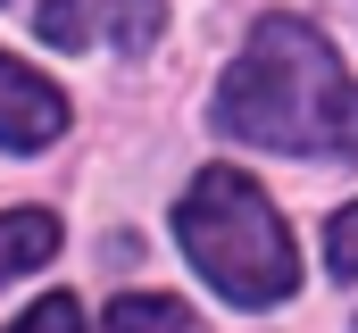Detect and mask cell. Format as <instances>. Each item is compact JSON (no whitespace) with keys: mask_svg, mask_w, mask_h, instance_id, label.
Returning a JSON list of instances; mask_svg holds the SVG:
<instances>
[{"mask_svg":"<svg viewBox=\"0 0 358 333\" xmlns=\"http://www.w3.org/2000/svg\"><path fill=\"white\" fill-rule=\"evenodd\" d=\"M217 125L283 159H358V83L317 25L267 17L217 83Z\"/></svg>","mask_w":358,"mask_h":333,"instance_id":"cell-1","label":"cell"},{"mask_svg":"<svg viewBox=\"0 0 358 333\" xmlns=\"http://www.w3.org/2000/svg\"><path fill=\"white\" fill-rule=\"evenodd\" d=\"M176 234L192 250V267L208 275V292H225L234 309H275L300 283L292 234L275 217V200L242 175V166H200L176 208Z\"/></svg>","mask_w":358,"mask_h":333,"instance_id":"cell-2","label":"cell"},{"mask_svg":"<svg viewBox=\"0 0 358 333\" xmlns=\"http://www.w3.org/2000/svg\"><path fill=\"white\" fill-rule=\"evenodd\" d=\"M92 25H108L117 50H150L167 25V0H42V17H34V34L50 50H84Z\"/></svg>","mask_w":358,"mask_h":333,"instance_id":"cell-3","label":"cell"},{"mask_svg":"<svg viewBox=\"0 0 358 333\" xmlns=\"http://www.w3.org/2000/svg\"><path fill=\"white\" fill-rule=\"evenodd\" d=\"M59 125H67L59 83H42L25 59H8V50H0V150H50V142H59Z\"/></svg>","mask_w":358,"mask_h":333,"instance_id":"cell-4","label":"cell"},{"mask_svg":"<svg viewBox=\"0 0 358 333\" xmlns=\"http://www.w3.org/2000/svg\"><path fill=\"white\" fill-rule=\"evenodd\" d=\"M50 250H59V217H50V208H8V217H0V283L34 275Z\"/></svg>","mask_w":358,"mask_h":333,"instance_id":"cell-5","label":"cell"},{"mask_svg":"<svg viewBox=\"0 0 358 333\" xmlns=\"http://www.w3.org/2000/svg\"><path fill=\"white\" fill-rule=\"evenodd\" d=\"M108 333H200V325H192V309L167 300V292H117Z\"/></svg>","mask_w":358,"mask_h":333,"instance_id":"cell-6","label":"cell"},{"mask_svg":"<svg viewBox=\"0 0 358 333\" xmlns=\"http://www.w3.org/2000/svg\"><path fill=\"white\" fill-rule=\"evenodd\" d=\"M8 333H84V317H76V300H67V292H50V300H34Z\"/></svg>","mask_w":358,"mask_h":333,"instance_id":"cell-7","label":"cell"},{"mask_svg":"<svg viewBox=\"0 0 358 333\" xmlns=\"http://www.w3.org/2000/svg\"><path fill=\"white\" fill-rule=\"evenodd\" d=\"M325 267H334V275H358V200L325 225Z\"/></svg>","mask_w":358,"mask_h":333,"instance_id":"cell-8","label":"cell"}]
</instances>
